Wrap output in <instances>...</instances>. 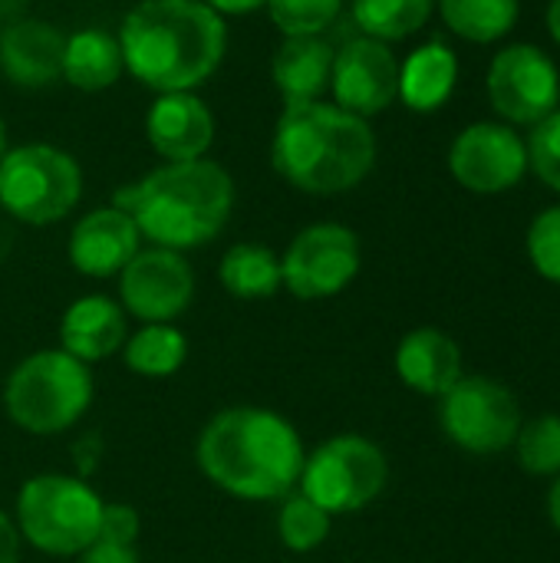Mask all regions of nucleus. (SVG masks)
<instances>
[{"mask_svg":"<svg viewBox=\"0 0 560 563\" xmlns=\"http://www.w3.org/2000/svg\"><path fill=\"white\" fill-rule=\"evenodd\" d=\"M142 251V234L135 228V221L116 208H92L89 214H83L73 231H69V264L76 274L92 277V280H109L119 277L122 267Z\"/></svg>","mask_w":560,"mask_h":563,"instance_id":"2eb2a0df","label":"nucleus"},{"mask_svg":"<svg viewBox=\"0 0 560 563\" xmlns=\"http://www.w3.org/2000/svg\"><path fill=\"white\" fill-rule=\"evenodd\" d=\"M139 534H142V518H139V511L132 505H125V501H106L102 505V521H99V538L96 541L135 548Z\"/></svg>","mask_w":560,"mask_h":563,"instance_id":"2f4dec72","label":"nucleus"},{"mask_svg":"<svg viewBox=\"0 0 560 563\" xmlns=\"http://www.w3.org/2000/svg\"><path fill=\"white\" fill-rule=\"evenodd\" d=\"M459 79V56L446 43H426L399 63V99L413 112H436L449 102Z\"/></svg>","mask_w":560,"mask_h":563,"instance_id":"4be33fe9","label":"nucleus"},{"mask_svg":"<svg viewBox=\"0 0 560 563\" xmlns=\"http://www.w3.org/2000/svg\"><path fill=\"white\" fill-rule=\"evenodd\" d=\"M271 165L304 195H343L373 172L376 135L337 102H290L274 125Z\"/></svg>","mask_w":560,"mask_h":563,"instance_id":"20e7f679","label":"nucleus"},{"mask_svg":"<svg viewBox=\"0 0 560 563\" xmlns=\"http://www.w3.org/2000/svg\"><path fill=\"white\" fill-rule=\"evenodd\" d=\"M122 73H125V59H122V46L116 33L86 26L66 36L59 79H66L73 89L102 92L116 86Z\"/></svg>","mask_w":560,"mask_h":563,"instance_id":"412c9836","label":"nucleus"},{"mask_svg":"<svg viewBox=\"0 0 560 563\" xmlns=\"http://www.w3.org/2000/svg\"><path fill=\"white\" fill-rule=\"evenodd\" d=\"M525 145H528V168H535V175L548 188L560 191V106L531 129V139Z\"/></svg>","mask_w":560,"mask_h":563,"instance_id":"7c9ffc66","label":"nucleus"},{"mask_svg":"<svg viewBox=\"0 0 560 563\" xmlns=\"http://www.w3.org/2000/svg\"><path fill=\"white\" fill-rule=\"evenodd\" d=\"M330 89L340 109L370 119L399 99V59L389 43L356 36L333 53Z\"/></svg>","mask_w":560,"mask_h":563,"instance_id":"4468645a","label":"nucleus"},{"mask_svg":"<svg viewBox=\"0 0 560 563\" xmlns=\"http://www.w3.org/2000/svg\"><path fill=\"white\" fill-rule=\"evenodd\" d=\"M343 10V0H267V13L284 36H320Z\"/></svg>","mask_w":560,"mask_h":563,"instance_id":"c85d7f7f","label":"nucleus"},{"mask_svg":"<svg viewBox=\"0 0 560 563\" xmlns=\"http://www.w3.org/2000/svg\"><path fill=\"white\" fill-rule=\"evenodd\" d=\"M333 46L323 36H284L271 59V76L284 106L317 102L330 89Z\"/></svg>","mask_w":560,"mask_h":563,"instance_id":"aec40b11","label":"nucleus"},{"mask_svg":"<svg viewBox=\"0 0 560 563\" xmlns=\"http://www.w3.org/2000/svg\"><path fill=\"white\" fill-rule=\"evenodd\" d=\"M333 528V518L314 505L307 495L290 492L287 498H281V511H277V538L290 554H310L317 548L327 544Z\"/></svg>","mask_w":560,"mask_h":563,"instance_id":"bb28decb","label":"nucleus"},{"mask_svg":"<svg viewBox=\"0 0 560 563\" xmlns=\"http://www.w3.org/2000/svg\"><path fill=\"white\" fill-rule=\"evenodd\" d=\"M218 280L234 300H271L284 290L281 254H274L267 244L241 241L221 254Z\"/></svg>","mask_w":560,"mask_h":563,"instance_id":"5701e85b","label":"nucleus"},{"mask_svg":"<svg viewBox=\"0 0 560 563\" xmlns=\"http://www.w3.org/2000/svg\"><path fill=\"white\" fill-rule=\"evenodd\" d=\"M528 257L535 271L560 287V205L545 208L528 228Z\"/></svg>","mask_w":560,"mask_h":563,"instance_id":"c756f323","label":"nucleus"},{"mask_svg":"<svg viewBox=\"0 0 560 563\" xmlns=\"http://www.w3.org/2000/svg\"><path fill=\"white\" fill-rule=\"evenodd\" d=\"M304 442L290 419L264 406L215 412L195 442L201 475L238 501H281L297 488Z\"/></svg>","mask_w":560,"mask_h":563,"instance_id":"f257e3e1","label":"nucleus"},{"mask_svg":"<svg viewBox=\"0 0 560 563\" xmlns=\"http://www.w3.org/2000/svg\"><path fill=\"white\" fill-rule=\"evenodd\" d=\"M145 135L165 162H195L215 145V115L195 92H162L145 115Z\"/></svg>","mask_w":560,"mask_h":563,"instance_id":"dca6fc26","label":"nucleus"},{"mask_svg":"<svg viewBox=\"0 0 560 563\" xmlns=\"http://www.w3.org/2000/svg\"><path fill=\"white\" fill-rule=\"evenodd\" d=\"M452 178L475 195H502L528 172V145L505 122H475L449 148Z\"/></svg>","mask_w":560,"mask_h":563,"instance_id":"ddd939ff","label":"nucleus"},{"mask_svg":"<svg viewBox=\"0 0 560 563\" xmlns=\"http://www.w3.org/2000/svg\"><path fill=\"white\" fill-rule=\"evenodd\" d=\"M515 452H518V465L528 475L535 478L560 475V416H541V419L521 422Z\"/></svg>","mask_w":560,"mask_h":563,"instance_id":"cd10ccee","label":"nucleus"},{"mask_svg":"<svg viewBox=\"0 0 560 563\" xmlns=\"http://www.w3.org/2000/svg\"><path fill=\"white\" fill-rule=\"evenodd\" d=\"M66 33L40 16L13 20L0 33V73L20 89H43L59 79Z\"/></svg>","mask_w":560,"mask_h":563,"instance_id":"f3484780","label":"nucleus"},{"mask_svg":"<svg viewBox=\"0 0 560 563\" xmlns=\"http://www.w3.org/2000/svg\"><path fill=\"white\" fill-rule=\"evenodd\" d=\"M389 482L386 452L356 432H340L304 455L297 492L320 505L330 518L356 515L373 505Z\"/></svg>","mask_w":560,"mask_h":563,"instance_id":"6e6552de","label":"nucleus"},{"mask_svg":"<svg viewBox=\"0 0 560 563\" xmlns=\"http://www.w3.org/2000/svg\"><path fill=\"white\" fill-rule=\"evenodd\" d=\"M396 376L406 389L442 399L465 373H462V350L459 343L442 333L439 327H416L396 346Z\"/></svg>","mask_w":560,"mask_h":563,"instance_id":"6ab92c4d","label":"nucleus"},{"mask_svg":"<svg viewBox=\"0 0 560 563\" xmlns=\"http://www.w3.org/2000/svg\"><path fill=\"white\" fill-rule=\"evenodd\" d=\"M548 30L560 43V0H551V7H548Z\"/></svg>","mask_w":560,"mask_h":563,"instance_id":"e433bc0d","label":"nucleus"},{"mask_svg":"<svg viewBox=\"0 0 560 563\" xmlns=\"http://www.w3.org/2000/svg\"><path fill=\"white\" fill-rule=\"evenodd\" d=\"M79 563H142L139 551L129 544H109V541H92L83 554Z\"/></svg>","mask_w":560,"mask_h":563,"instance_id":"473e14b6","label":"nucleus"},{"mask_svg":"<svg viewBox=\"0 0 560 563\" xmlns=\"http://www.w3.org/2000/svg\"><path fill=\"white\" fill-rule=\"evenodd\" d=\"M195 300V271L185 254L142 247L119 274V303L139 323H175Z\"/></svg>","mask_w":560,"mask_h":563,"instance_id":"f8f14e48","label":"nucleus"},{"mask_svg":"<svg viewBox=\"0 0 560 563\" xmlns=\"http://www.w3.org/2000/svg\"><path fill=\"white\" fill-rule=\"evenodd\" d=\"M3 152H7V122L0 115V158H3Z\"/></svg>","mask_w":560,"mask_h":563,"instance_id":"4c0bfd02","label":"nucleus"},{"mask_svg":"<svg viewBox=\"0 0 560 563\" xmlns=\"http://www.w3.org/2000/svg\"><path fill=\"white\" fill-rule=\"evenodd\" d=\"M129 336V317L119 300L106 294H86L73 300L59 317V350L92 366L122 350Z\"/></svg>","mask_w":560,"mask_h":563,"instance_id":"a211bd4d","label":"nucleus"},{"mask_svg":"<svg viewBox=\"0 0 560 563\" xmlns=\"http://www.w3.org/2000/svg\"><path fill=\"white\" fill-rule=\"evenodd\" d=\"M116 36L125 73L158 96L195 92L218 73L228 49L224 16L205 0H142Z\"/></svg>","mask_w":560,"mask_h":563,"instance_id":"f03ea898","label":"nucleus"},{"mask_svg":"<svg viewBox=\"0 0 560 563\" xmlns=\"http://www.w3.org/2000/svg\"><path fill=\"white\" fill-rule=\"evenodd\" d=\"M548 515H551V525L560 531V475L554 478L551 492H548Z\"/></svg>","mask_w":560,"mask_h":563,"instance_id":"c9c22d12","label":"nucleus"},{"mask_svg":"<svg viewBox=\"0 0 560 563\" xmlns=\"http://www.w3.org/2000/svg\"><path fill=\"white\" fill-rule=\"evenodd\" d=\"M142 241L168 251H195L215 241L234 211V178L211 158L162 162L112 198Z\"/></svg>","mask_w":560,"mask_h":563,"instance_id":"7ed1b4c3","label":"nucleus"},{"mask_svg":"<svg viewBox=\"0 0 560 563\" xmlns=\"http://www.w3.org/2000/svg\"><path fill=\"white\" fill-rule=\"evenodd\" d=\"M446 26L472 43L502 40L518 20V0H436Z\"/></svg>","mask_w":560,"mask_h":563,"instance_id":"393cba45","label":"nucleus"},{"mask_svg":"<svg viewBox=\"0 0 560 563\" xmlns=\"http://www.w3.org/2000/svg\"><path fill=\"white\" fill-rule=\"evenodd\" d=\"M119 356L142 379H168L188 363V336L175 323H142L125 336Z\"/></svg>","mask_w":560,"mask_h":563,"instance_id":"b1692460","label":"nucleus"},{"mask_svg":"<svg viewBox=\"0 0 560 563\" xmlns=\"http://www.w3.org/2000/svg\"><path fill=\"white\" fill-rule=\"evenodd\" d=\"M92 366L66 350H36L20 360L3 383L7 419L36 439L69 432L92 406Z\"/></svg>","mask_w":560,"mask_h":563,"instance_id":"39448f33","label":"nucleus"},{"mask_svg":"<svg viewBox=\"0 0 560 563\" xmlns=\"http://www.w3.org/2000/svg\"><path fill=\"white\" fill-rule=\"evenodd\" d=\"M439 426L452 445L472 455H495L515 445L521 409L508 386L488 376H462L439 399Z\"/></svg>","mask_w":560,"mask_h":563,"instance_id":"1a4fd4ad","label":"nucleus"},{"mask_svg":"<svg viewBox=\"0 0 560 563\" xmlns=\"http://www.w3.org/2000/svg\"><path fill=\"white\" fill-rule=\"evenodd\" d=\"M436 0H353V20L363 36L393 43L419 33L432 16Z\"/></svg>","mask_w":560,"mask_h":563,"instance_id":"a878e982","label":"nucleus"},{"mask_svg":"<svg viewBox=\"0 0 560 563\" xmlns=\"http://www.w3.org/2000/svg\"><path fill=\"white\" fill-rule=\"evenodd\" d=\"M363 264L360 238L353 228L337 221H317L294 234L281 254L284 290L297 300H330L343 294Z\"/></svg>","mask_w":560,"mask_h":563,"instance_id":"9d476101","label":"nucleus"},{"mask_svg":"<svg viewBox=\"0 0 560 563\" xmlns=\"http://www.w3.org/2000/svg\"><path fill=\"white\" fill-rule=\"evenodd\" d=\"M488 96L512 125H538L560 102L554 59L535 43H515L495 53L488 66Z\"/></svg>","mask_w":560,"mask_h":563,"instance_id":"9b49d317","label":"nucleus"},{"mask_svg":"<svg viewBox=\"0 0 560 563\" xmlns=\"http://www.w3.org/2000/svg\"><path fill=\"white\" fill-rule=\"evenodd\" d=\"M20 531L13 525V518L7 511H0V563L20 561Z\"/></svg>","mask_w":560,"mask_h":563,"instance_id":"72a5a7b5","label":"nucleus"},{"mask_svg":"<svg viewBox=\"0 0 560 563\" xmlns=\"http://www.w3.org/2000/svg\"><path fill=\"white\" fill-rule=\"evenodd\" d=\"M99 492L79 475L43 472L20 485L13 525L20 541L50 558H79L96 538L102 521Z\"/></svg>","mask_w":560,"mask_h":563,"instance_id":"423d86ee","label":"nucleus"},{"mask_svg":"<svg viewBox=\"0 0 560 563\" xmlns=\"http://www.w3.org/2000/svg\"><path fill=\"white\" fill-rule=\"evenodd\" d=\"M83 198L79 162L50 142L7 148L0 158V208L30 228H46L73 214Z\"/></svg>","mask_w":560,"mask_h":563,"instance_id":"0eeeda50","label":"nucleus"},{"mask_svg":"<svg viewBox=\"0 0 560 563\" xmlns=\"http://www.w3.org/2000/svg\"><path fill=\"white\" fill-rule=\"evenodd\" d=\"M205 3L221 16H241V13H254L267 7V0H205Z\"/></svg>","mask_w":560,"mask_h":563,"instance_id":"f704fd0d","label":"nucleus"}]
</instances>
